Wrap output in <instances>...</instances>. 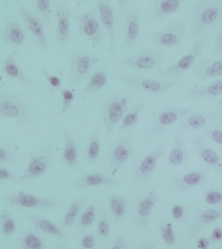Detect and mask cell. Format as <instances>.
Here are the masks:
<instances>
[{
    "mask_svg": "<svg viewBox=\"0 0 222 249\" xmlns=\"http://www.w3.org/2000/svg\"><path fill=\"white\" fill-rule=\"evenodd\" d=\"M207 174L206 170H199L177 175L173 179V185L179 192H187L203 184L206 180Z\"/></svg>",
    "mask_w": 222,
    "mask_h": 249,
    "instance_id": "d6986e66",
    "label": "cell"
},
{
    "mask_svg": "<svg viewBox=\"0 0 222 249\" xmlns=\"http://www.w3.org/2000/svg\"><path fill=\"white\" fill-rule=\"evenodd\" d=\"M140 17L136 9L128 12L124 31V44L127 50L131 49L137 43L140 36Z\"/></svg>",
    "mask_w": 222,
    "mask_h": 249,
    "instance_id": "7402d4cb",
    "label": "cell"
},
{
    "mask_svg": "<svg viewBox=\"0 0 222 249\" xmlns=\"http://www.w3.org/2000/svg\"><path fill=\"white\" fill-rule=\"evenodd\" d=\"M161 233H162L163 240L166 244L167 246L175 245L176 236H175V230L171 224L166 223V224L163 225L162 229H161Z\"/></svg>",
    "mask_w": 222,
    "mask_h": 249,
    "instance_id": "7bdbcfd3",
    "label": "cell"
},
{
    "mask_svg": "<svg viewBox=\"0 0 222 249\" xmlns=\"http://www.w3.org/2000/svg\"><path fill=\"white\" fill-rule=\"evenodd\" d=\"M222 217V206L218 208H209L206 210L202 211L196 215L191 224L189 230V238L192 239L198 235V233L206 226L213 224Z\"/></svg>",
    "mask_w": 222,
    "mask_h": 249,
    "instance_id": "ffe728a7",
    "label": "cell"
},
{
    "mask_svg": "<svg viewBox=\"0 0 222 249\" xmlns=\"http://www.w3.org/2000/svg\"><path fill=\"white\" fill-rule=\"evenodd\" d=\"M215 52L218 53L222 54V31L219 33L217 40H216V46H215Z\"/></svg>",
    "mask_w": 222,
    "mask_h": 249,
    "instance_id": "11a10c76",
    "label": "cell"
},
{
    "mask_svg": "<svg viewBox=\"0 0 222 249\" xmlns=\"http://www.w3.org/2000/svg\"><path fill=\"white\" fill-rule=\"evenodd\" d=\"M0 179L8 180V181H18V180H19V177L13 171L1 166L0 167Z\"/></svg>",
    "mask_w": 222,
    "mask_h": 249,
    "instance_id": "c3c4849f",
    "label": "cell"
},
{
    "mask_svg": "<svg viewBox=\"0 0 222 249\" xmlns=\"http://www.w3.org/2000/svg\"><path fill=\"white\" fill-rule=\"evenodd\" d=\"M0 162L9 166H16L18 164V159L15 152L10 148L1 146L0 147Z\"/></svg>",
    "mask_w": 222,
    "mask_h": 249,
    "instance_id": "b9f144b4",
    "label": "cell"
},
{
    "mask_svg": "<svg viewBox=\"0 0 222 249\" xmlns=\"http://www.w3.org/2000/svg\"><path fill=\"white\" fill-rule=\"evenodd\" d=\"M195 72L200 79L222 77V60L203 59L199 62Z\"/></svg>",
    "mask_w": 222,
    "mask_h": 249,
    "instance_id": "d4e9b609",
    "label": "cell"
},
{
    "mask_svg": "<svg viewBox=\"0 0 222 249\" xmlns=\"http://www.w3.org/2000/svg\"><path fill=\"white\" fill-rule=\"evenodd\" d=\"M51 163V154L49 152L35 156L27 165L21 175L22 179H34L42 177Z\"/></svg>",
    "mask_w": 222,
    "mask_h": 249,
    "instance_id": "44dd1931",
    "label": "cell"
},
{
    "mask_svg": "<svg viewBox=\"0 0 222 249\" xmlns=\"http://www.w3.org/2000/svg\"><path fill=\"white\" fill-rule=\"evenodd\" d=\"M29 220L33 226L42 233L55 236L58 239H64L66 237V234L62 230V228L56 226L55 223H53L52 221L48 220L46 218L37 215V214H31L29 215Z\"/></svg>",
    "mask_w": 222,
    "mask_h": 249,
    "instance_id": "4316f807",
    "label": "cell"
},
{
    "mask_svg": "<svg viewBox=\"0 0 222 249\" xmlns=\"http://www.w3.org/2000/svg\"><path fill=\"white\" fill-rule=\"evenodd\" d=\"M111 213L117 220H121L127 212L128 202L125 198L116 194H111L108 197Z\"/></svg>",
    "mask_w": 222,
    "mask_h": 249,
    "instance_id": "e575fe53",
    "label": "cell"
},
{
    "mask_svg": "<svg viewBox=\"0 0 222 249\" xmlns=\"http://www.w3.org/2000/svg\"><path fill=\"white\" fill-rule=\"evenodd\" d=\"M210 244V239L206 238V237H202L199 239L198 241V248L201 249H206L209 247Z\"/></svg>",
    "mask_w": 222,
    "mask_h": 249,
    "instance_id": "9f6ffc18",
    "label": "cell"
},
{
    "mask_svg": "<svg viewBox=\"0 0 222 249\" xmlns=\"http://www.w3.org/2000/svg\"><path fill=\"white\" fill-rule=\"evenodd\" d=\"M36 13L40 16V20L44 24H49L53 17L52 2L50 0H35L33 2Z\"/></svg>",
    "mask_w": 222,
    "mask_h": 249,
    "instance_id": "8d00e7d4",
    "label": "cell"
},
{
    "mask_svg": "<svg viewBox=\"0 0 222 249\" xmlns=\"http://www.w3.org/2000/svg\"><path fill=\"white\" fill-rule=\"evenodd\" d=\"M20 245L23 249H41L44 248L43 240L40 236L31 232L24 234L20 240Z\"/></svg>",
    "mask_w": 222,
    "mask_h": 249,
    "instance_id": "ab89813d",
    "label": "cell"
},
{
    "mask_svg": "<svg viewBox=\"0 0 222 249\" xmlns=\"http://www.w3.org/2000/svg\"><path fill=\"white\" fill-rule=\"evenodd\" d=\"M158 200V195L153 188L149 194L143 197L137 203L134 210L135 225L144 228L148 226L151 212L153 210L156 202Z\"/></svg>",
    "mask_w": 222,
    "mask_h": 249,
    "instance_id": "e0dca14e",
    "label": "cell"
},
{
    "mask_svg": "<svg viewBox=\"0 0 222 249\" xmlns=\"http://www.w3.org/2000/svg\"><path fill=\"white\" fill-rule=\"evenodd\" d=\"M182 4L183 0H157L153 4V18L163 20L179 10Z\"/></svg>",
    "mask_w": 222,
    "mask_h": 249,
    "instance_id": "83f0119b",
    "label": "cell"
},
{
    "mask_svg": "<svg viewBox=\"0 0 222 249\" xmlns=\"http://www.w3.org/2000/svg\"><path fill=\"white\" fill-rule=\"evenodd\" d=\"M0 226L1 232L5 236H10L16 230V223L11 213L5 211L0 215Z\"/></svg>",
    "mask_w": 222,
    "mask_h": 249,
    "instance_id": "f35d334b",
    "label": "cell"
},
{
    "mask_svg": "<svg viewBox=\"0 0 222 249\" xmlns=\"http://www.w3.org/2000/svg\"><path fill=\"white\" fill-rule=\"evenodd\" d=\"M222 20V1H200L194 10L191 35L198 38Z\"/></svg>",
    "mask_w": 222,
    "mask_h": 249,
    "instance_id": "6da1fadb",
    "label": "cell"
},
{
    "mask_svg": "<svg viewBox=\"0 0 222 249\" xmlns=\"http://www.w3.org/2000/svg\"><path fill=\"white\" fill-rule=\"evenodd\" d=\"M98 60L95 56L87 53L74 55L71 63L69 79L72 86H76L88 76L95 68Z\"/></svg>",
    "mask_w": 222,
    "mask_h": 249,
    "instance_id": "4fadbf2b",
    "label": "cell"
},
{
    "mask_svg": "<svg viewBox=\"0 0 222 249\" xmlns=\"http://www.w3.org/2000/svg\"><path fill=\"white\" fill-rule=\"evenodd\" d=\"M172 216L175 220H181L184 216V208L180 204H174L172 207Z\"/></svg>",
    "mask_w": 222,
    "mask_h": 249,
    "instance_id": "816d5d0a",
    "label": "cell"
},
{
    "mask_svg": "<svg viewBox=\"0 0 222 249\" xmlns=\"http://www.w3.org/2000/svg\"><path fill=\"white\" fill-rule=\"evenodd\" d=\"M5 199L9 205L21 208L51 209L57 205V202L54 199L30 195L24 192L8 194Z\"/></svg>",
    "mask_w": 222,
    "mask_h": 249,
    "instance_id": "ba28073f",
    "label": "cell"
},
{
    "mask_svg": "<svg viewBox=\"0 0 222 249\" xmlns=\"http://www.w3.org/2000/svg\"><path fill=\"white\" fill-rule=\"evenodd\" d=\"M79 33L83 38L88 39L93 48L102 46L103 33L101 25L93 11L89 10L80 16Z\"/></svg>",
    "mask_w": 222,
    "mask_h": 249,
    "instance_id": "9c48e42d",
    "label": "cell"
},
{
    "mask_svg": "<svg viewBox=\"0 0 222 249\" xmlns=\"http://www.w3.org/2000/svg\"><path fill=\"white\" fill-rule=\"evenodd\" d=\"M192 144L201 161L215 171L222 173V159L216 150L209 147L199 136H194L192 138Z\"/></svg>",
    "mask_w": 222,
    "mask_h": 249,
    "instance_id": "2e32d148",
    "label": "cell"
},
{
    "mask_svg": "<svg viewBox=\"0 0 222 249\" xmlns=\"http://www.w3.org/2000/svg\"><path fill=\"white\" fill-rule=\"evenodd\" d=\"M188 158L186 148H185L181 131H177L175 136L174 146L168 156V163L172 166H180L185 162Z\"/></svg>",
    "mask_w": 222,
    "mask_h": 249,
    "instance_id": "1f68e13d",
    "label": "cell"
},
{
    "mask_svg": "<svg viewBox=\"0 0 222 249\" xmlns=\"http://www.w3.org/2000/svg\"><path fill=\"white\" fill-rule=\"evenodd\" d=\"M207 39L205 37H200L191 47L190 50L186 54L184 55L177 62L171 66L159 70L158 75L163 79H174L179 77L186 73L194 66L199 55L205 49Z\"/></svg>",
    "mask_w": 222,
    "mask_h": 249,
    "instance_id": "277c9868",
    "label": "cell"
},
{
    "mask_svg": "<svg viewBox=\"0 0 222 249\" xmlns=\"http://www.w3.org/2000/svg\"><path fill=\"white\" fill-rule=\"evenodd\" d=\"M62 161L70 168H75L78 165L77 145L69 132L64 133V147L62 153Z\"/></svg>",
    "mask_w": 222,
    "mask_h": 249,
    "instance_id": "4dcf8cb0",
    "label": "cell"
},
{
    "mask_svg": "<svg viewBox=\"0 0 222 249\" xmlns=\"http://www.w3.org/2000/svg\"><path fill=\"white\" fill-rule=\"evenodd\" d=\"M108 84V73L104 68H100L91 75L88 81L86 91L88 93H97L101 91Z\"/></svg>",
    "mask_w": 222,
    "mask_h": 249,
    "instance_id": "836d02e7",
    "label": "cell"
},
{
    "mask_svg": "<svg viewBox=\"0 0 222 249\" xmlns=\"http://www.w3.org/2000/svg\"><path fill=\"white\" fill-rule=\"evenodd\" d=\"M205 201L209 205L222 206V193L219 191H209L204 196Z\"/></svg>",
    "mask_w": 222,
    "mask_h": 249,
    "instance_id": "bcb514c9",
    "label": "cell"
},
{
    "mask_svg": "<svg viewBox=\"0 0 222 249\" xmlns=\"http://www.w3.org/2000/svg\"><path fill=\"white\" fill-rule=\"evenodd\" d=\"M62 96H63V103H62L61 111L59 113V117L64 116V114L67 112V110L70 108L72 103L74 99V94L70 90H63Z\"/></svg>",
    "mask_w": 222,
    "mask_h": 249,
    "instance_id": "f6af8a7d",
    "label": "cell"
},
{
    "mask_svg": "<svg viewBox=\"0 0 222 249\" xmlns=\"http://www.w3.org/2000/svg\"><path fill=\"white\" fill-rule=\"evenodd\" d=\"M187 95L193 99L214 98L222 95V79L216 80L208 86L187 90Z\"/></svg>",
    "mask_w": 222,
    "mask_h": 249,
    "instance_id": "f546056e",
    "label": "cell"
},
{
    "mask_svg": "<svg viewBox=\"0 0 222 249\" xmlns=\"http://www.w3.org/2000/svg\"><path fill=\"white\" fill-rule=\"evenodd\" d=\"M95 4L99 14L101 24L110 39L111 49H113L116 43V26L113 8L110 1L98 0L95 1Z\"/></svg>",
    "mask_w": 222,
    "mask_h": 249,
    "instance_id": "ac0fdd59",
    "label": "cell"
},
{
    "mask_svg": "<svg viewBox=\"0 0 222 249\" xmlns=\"http://www.w3.org/2000/svg\"><path fill=\"white\" fill-rule=\"evenodd\" d=\"M111 233V226L108 218L103 214H100L99 221L97 223V234L101 238H108Z\"/></svg>",
    "mask_w": 222,
    "mask_h": 249,
    "instance_id": "ee69618b",
    "label": "cell"
},
{
    "mask_svg": "<svg viewBox=\"0 0 222 249\" xmlns=\"http://www.w3.org/2000/svg\"><path fill=\"white\" fill-rule=\"evenodd\" d=\"M2 39L9 45L21 46L26 39L22 28L16 19H10L7 24Z\"/></svg>",
    "mask_w": 222,
    "mask_h": 249,
    "instance_id": "f1b7e54d",
    "label": "cell"
},
{
    "mask_svg": "<svg viewBox=\"0 0 222 249\" xmlns=\"http://www.w3.org/2000/svg\"><path fill=\"white\" fill-rule=\"evenodd\" d=\"M30 107L23 97L17 93L3 92L0 94V115L17 121L19 124H27L30 120Z\"/></svg>",
    "mask_w": 222,
    "mask_h": 249,
    "instance_id": "7a4b0ae2",
    "label": "cell"
},
{
    "mask_svg": "<svg viewBox=\"0 0 222 249\" xmlns=\"http://www.w3.org/2000/svg\"><path fill=\"white\" fill-rule=\"evenodd\" d=\"M56 39L64 46L71 38V11L61 1L56 2Z\"/></svg>",
    "mask_w": 222,
    "mask_h": 249,
    "instance_id": "5bb4252c",
    "label": "cell"
},
{
    "mask_svg": "<svg viewBox=\"0 0 222 249\" xmlns=\"http://www.w3.org/2000/svg\"><path fill=\"white\" fill-rule=\"evenodd\" d=\"M167 148L166 142H163L158 145L150 153L134 165L133 175L138 181H143L149 179L158 164L161 158L166 153Z\"/></svg>",
    "mask_w": 222,
    "mask_h": 249,
    "instance_id": "30bf717a",
    "label": "cell"
},
{
    "mask_svg": "<svg viewBox=\"0 0 222 249\" xmlns=\"http://www.w3.org/2000/svg\"><path fill=\"white\" fill-rule=\"evenodd\" d=\"M215 107H222V100H220V101L218 102V103L215 105Z\"/></svg>",
    "mask_w": 222,
    "mask_h": 249,
    "instance_id": "6f0895ef",
    "label": "cell"
},
{
    "mask_svg": "<svg viewBox=\"0 0 222 249\" xmlns=\"http://www.w3.org/2000/svg\"><path fill=\"white\" fill-rule=\"evenodd\" d=\"M119 79L132 89L151 93H166L179 84L175 79H150L134 73L121 74Z\"/></svg>",
    "mask_w": 222,
    "mask_h": 249,
    "instance_id": "3957f363",
    "label": "cell"
},
{
    "mask_svg": "<svg viewBox=\"0 0 222 249\" xmlns=\"http://www.w3.org/2000/svg\"><path fill=\"white\" fill-rule=\"evenodd\" d=\"M42 71H43L44 76L47 79L48 83L51 86L55 87V88H60L62 86V81H61L60 78L58 77V76H56V75L50 74L45 69H43Z\"/></svg>",
    "mask_w": 222,
    "mask_h": 249,
    "instance_id": "681fc988",
    "label": "cell"
},
{
    "mask_svg": "<svg viewBox=\"0 0 222 249\" xmlns=\"http://www.w3.org/2000/svg\"><path fill=\"white\" fill-rule=\"evenodd\" d=\"M207 138H209L217 145L221 146L222 148V129L215 127V128H209L205 132Z\"/></svg>",
    "mask_w": 222,
    "mask_h": 249,
    "instance_id": "7dc6e473",
    "label": "cell"
},
{
    "mask_svg": "<svg viewBox=\"0 0 222 249\" xmlns=\"http://www.w3.org/2000/svg\"><path fill=\"white\" fill-rule=\"evenodd\" d=\"M130 248L123 236H119L111 247V249H125Z\"/></svg>",
    "mask_w": 222,
    "mask_h": 249,
    "instance_id": "f5cc1de1",
    "label": "cell"
},
{
    "mask_svg": "<svg viewBox=\"0 0 222 249\" xmlns=\"http://www.w3.org/2000/svg\"><path fill=\"white\" fill-rule=\"evenodd\" d=\"M220 117L217 113H194L184 119L180 123V127L184 129L199 130L206 126V124Z\"/></svg>",
    "mask_w": 222,
    "mask_h": 249,
    "instance_id": "484cf974",
    "label": "cell"
},
{
    "mask_svg": "<svg viewBox=\"0 0 222 249\" xmlns=\"http://www.w3.org/2000/svg\"><path fill=\"white\" fill-rule=\"evenodd\" d=\"M165 56L151 49H145L125 59L124 67L139 71H148L158 68L165 62Z\"/></svg>",
    "mask_w": 222,
    "mask_h": 249,
    "instance_id": "52a82bcc",
    "label": "cell"
},
{
    "mask_svg": "<svg viewBox=\"0 0 222 249\" xmlns=\"http://www.w3.org/2000/svg\"><path fill=\"white\" fill-rule=\"evenodd\" d=\"M187 28L181 21H173L168 24L163 31L151 35L152 43L156 47L172 48L179 46L185 38Z\"/></svg>",
    "mask_w": 222,
    "mask_h": 249,
    "instance_id": "8992f818",
    "label": "cell"
},
{
    "mask_svg": "<svg viewBox=\"0 0 222 249\" xmlns=\"http://www.w3.org/2000/svg\"><path fill=\"white\" fill-rule=\"evenodd\" d=\"M95 219V203H90L87 209L83 212L79 218V226L82 228H86L91 226Z\"/></svg>",
    "mask_w": 222,
    "mask_h": 249,
    "instance_id": "60d3db41",
    "label": "cell"
},
{
    "mask_svg": "<svg viewBox=\"0 0 222 249\" xmlns=\"http://www.w3.org/2000/svg\"><path fill=\"white\" fill-rule=\"evenodd\" d=\"M143 109H144V106H143V103L142 102L137 103L134 107L129 112H127L122 118L120 124H119V130L120 131L127 130L137 124L143 112Z\"/></svg>",
    "mask_w": 222,
    "mask_h": 249,
    "instance_id": "d6a6232c",
    "label": "cell"
},
{
    "mask_svg": "<svg viewBox=\"0 0 222 249\" xmlns=\"http://www.w3.org/2000/svg\"><path fill=\"white\" fill-rule=\"evenodd\" d=\"M85 202H86V199H84V198L75 200L74 202H72L70 206L68 207V209L66 211L65 214H64V226L71 227L74 224V222L77 218V215L79 213L80 209L85 204Z\"/></svg>",
    "mask_w": 222,
    "mask_h": 249,
    "instance_id": "74e56055",
    "label": "cell"
},
{
    "mask_svg": "<svg viewBox=\"0 0 222 249\" xmlns=\"http://www.w3.org/2000/svg\"><path fill=\"white\" fill-rule=\"evenodd\" d=\"M18 6L19 9V13L27 25L28 30L31 32L37 46L41 52H46L48 50V41L44 31L43 22L40 20V18L32 14L20 1L18 2Z\"/></svg>",
    "mask_w": 222,
    "mask_h": 249,
    "instance_id": "7c38bea8",
    "label": "cell"
},
{
    "mask_svg": "<svg viewBox=\"0 0 222 249\" xmlns=\"http://www.w3.org/2000/svg\"><path fill=\"white\" fill-rule=\"evenodd\" d=\"M119 180L114 176H109L103 173H87L83 175L76 183L79 189H86L90 187L117 186Z\"/></svg>",
    "mask_w": 222,
    "mask_h": 249,
    "instance_id": "603a6c76",
    "label": "cell"
},
{
    "mask_svg": "<svg viewBox=\"0 0 222 249\" xmlns=\"http://www.w3.org/2000/svg\"><path fill=\"white\" fill-rule=\"evenodd\" d=\"M17 52L18 51L15 50L11 54L8 55L4 59L2 64V71L8 77L13 78L27 86H33V81L24 73L23 71L21 70L15 60Z\"/></svg>",
    "mask_w": 222,
    "mask_h": 249,
    "instance_id": "cb8c5ba5",
    "label": "cell"
},
{
    "mask_svg": "<svg viewBox=\"0 0 222 249\" xmlns=\"http://www.w3.org/2000/svg\"><path fill=\"white\" fill-rule=\"evenodd\" d=\"M82 248L87 249H94L95 246V237L92 234H87L81 239Z\"/></svg>",
    "mask_w": 222,
    "mask_h": 249,
    "instance_id": "f907efd6",
    "label": "cell"
},
{
    "mask_svg": "<svg viewBox=\"0 0 222 249\" xmlns=\"http://www.w3.org/2000/svg\"><path fill=\"white\" fill-rule=\"evenodd\" d=\"M129 100L126 97L115 96L104 105L101 111V120L105 131L113 132L116 126L121 122L128 108Z\"/></svg>",
    "mask_w": 222,
    "mask_h": 249,
    "instance_id": "5b68a950",
    "label": "cell"
},
{
    "mask_svg": "<svg viewBox=\"0 0 222 249\" xmlns=\"http://www.w3.org/2000/svg\"><path fill=\"white\" fill-rule=\"evenodd\" d=\"M133 154V145L130 136H123L111 148L109 154V165L111 175L114 176Z\"/></svg>",
    "mask_w": 222,
    "mask_h": 249,
    "instance_id": "8fae6325",
    "label": "cell"
},
{
    "mask_svg": "<svg viewBox=\"0 0 222 249\" xmlns=\"http://www.w3.org/2000/svg\"><path fill=\"white\" fill-rule=\"evenodd\" d=\"M194 113H196V110L181 107H172L165 109L161 111L155 117L152 129L154 132H156L166 126L175 124L179 120L184 119Z\"/></svg>",
    "mask_w": 222,
    "mask_h": 249,
    "instance_id": "9a60e30c",
    "label": "cell"
},
{
    "mask_svg": "<svg viewBox=\"0 0 222 249\" xmlns=\"http://www.w3.org/2000/svg\"><path fill=\"white\" fill-rule=\"evenodd\" d=\"M222 239V229L221 227H216L214 231L212 232L210 241L218 242L221 241Z\"/></svg>",
    "mask_w": 222,
    "mask_h": 249,
    "instance_id": "db71d44e",
    "label": "cell"
},
{
    "mask_svg": "<svg viewBox=\"0 0 222 249\" xmlns=\"http://www.w3.org/2000/svg\"><path fill=\"white\" fill-rule=\"evenodd\" d=\"M100 154V140L97 133L93 132L88 140V148L86 152V160L88 163L92 164L98 159Z\"/></svg>",
    "mask_w": 222,
    "mask_h": 249,
    "instance_id": "d590c367",
    "label": "cell"
}]
</instances>
